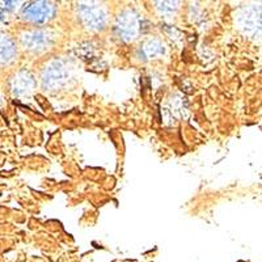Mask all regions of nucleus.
<instances>
[{
	"label": "nucleus",
	"instance_id": "1",
	"mask_svg": "<svg viewBox=\"0 0 262 262\" xmlns=\"http://www.w3.org/2000/svg\"><path fill=\"white\" fill-rule=\"evenodd\" d=\"M79 17L87 28L100 30L106 24V13L100 6L96 4H80L78 7Z\"/></svg>",
	"mask_w": 262,
	"mask_h": 262
},
{
	"label": "nucleus",
	"instance_id": "2",
	"mask_svg": "<svg viewBox=\"0 0 262 262\" xmlns=\"http://www.w3.org/2000/svg\"><path fill=\"white\" fill-rule=\"evenodd\" d=\"M139 25L141 24H139V17H138L137 13H134L133 11H125L119 15L116 29L122 40L131 41L134 40L139 33V28H141Z\"/></svg>",
	"mask_w": 262,
	"mask_h": 262
},
{
	"label": "nucleus",
	"instance_id": "3",
	"mask_svg": "<svg viewBox=\"0 0 262 262\" xmlns=\"http://www.w3.org/2000/svg\"><path fill=\"white\" fill-rule=\"evenodd\" d=\"M54 12H55V10H54V6L51 3L33 2V3L24 7L22 16H24V19L29 20V21L42 24V22L49 21L54 16Z\"/></svg>",
	"mask_w": 262,
	"mask_h": 262
},
{
	"label": "nucleus",
	"instance_id": "4",
	"mask_svg": "<svg viewBox=\"0 0 262 262\" xmlns=\"http://www.w3.org/2000/svg\"><path fill=\"white\" fill-rule=\"evenodd\" d=\"M67 76H69V72L66 70L64 64L60 60H54L45 69L42 83H44L45 88L55 89V88L64 84Z\"/></svg>",
	"mask_w": 262,
	"mask_h": 262
},
{
	"label": "nucleus",
	"instance_id": "5",
	"mask_svg": "<svg viewBox=\"0 0 262 262\" xmlns=\"http://www.w3.org/2000/svg\"><path fill=\"white\" fill-rule=\"evenodd\" d=\"M21 42L25 49L30 51H42L51 44L50 35L45 30L26 31L21 37Z\"/></svg>",
	"mask_w": 262,
	"mask_h": 262
},
{
	"label": "nucleus",
	"instance_id": "6",
	"mask_svg": "<svg viewBox=\"0 0 262 262\" xmlns=\"http://www.w3.org/2000/svg\"><path fill=\"white\" fill-rule=\"evenodd\" d=\"M35 78L26 71L19 72L12 80V91L15 94H25L33 91L35 88Z\"/></svg>",
	"mask_w": 262,
	"mask_h": 262
},
{
	"label": "nucleus",
	"instance_id": "7",
	"mask_svg": "<svg viewBox=\"0 0 262 262\" xmlns=\"http://www.w3.org/2000/svg\"><path fill=\"white\" fill-rule=\"evenodd\" d=\"M16 55L15 42L8 36L0 35V64L10 63Z\"/></svg>",
	"mask_w": 262,
	"mask_h": 262
},
{
	"label": "nucleus",
	"instance_id": "8",
	"mask_svg": "<svg viewBox=\"0 0 262 262\" xmlns=\"http://www.w3.org/2000/svg\"><path fill=\"white\" fill-rule=\"evenodd\" d=\"M241 25L247 31H256L259 29V12L257 13L256 11H247V13L243 16L241 19Z\"/></svg>",
	"mask_w": 262,
	"mask_h": 262
},
{
	"label": "nucleus",
	"instance_id": "9",
	"mask_svg": "<svg viewBox=\"0 0 262 262\" xmlns=\"http://www.w3.org/2000/svg\"><path fill=\"white\" fill-rule=\"evenodd\" d=\"M162 51H164V46H162L160 42H157V41H150V42H147L143 46V53L146 54V56H148V58L159 55Z\"/></svg>",
	"mask_w": 262,
	"mask_h": 262
},
{
	"label": "nucleus",
	"instance_id": "10",
	"mask_svg": "<svg viewBox=\"0 0 262 262\" xmlns=\"http://www.w3.org/2000/svg\"><path fill=\"white\" fill-rule=\"evenodd\" d=\"M157 4H159V8L161 11H167V10L173 11L176 8V4L177 3H172V2H169V3H157Z\"/></svg>",
	"mask_w": 262,
	"mask_h": 262
},
{
	"label": "nucleus",
	"instance_id": "11",
	"mask_svg": "<svg viewBox=\"0 0 262 262\" xmlns=\"http://www.w3.org/2000/svg\"><path fill=\"white\" fill-rule=\"evenodd\" d=\"M3 17H4V16H3V11L0 10V20H3Z\"/></svg>",
	"mask_w": 262,
	"mask_h": 262
}]
</instances>
